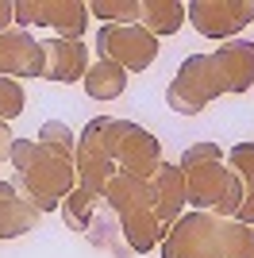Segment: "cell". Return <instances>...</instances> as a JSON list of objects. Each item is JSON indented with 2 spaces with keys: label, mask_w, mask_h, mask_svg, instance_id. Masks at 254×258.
<instances>
[{
  "label": "cell",
  "mask_w": 254,
  "mask_h": 258,
  "mask_svg": "<svg viewBox=\"0 0 254 258\" xmlns=\"http://www.w3.org/2000/svg\"><path fill=\"white\" fill-rule=\"evenodd\" d=\"M16 27V0H0V35Z\"/></svg>",
  "instance_id": "cell-24"
},
{
  "label": "cell",
  "mask_w": 254,
  "mask_h": 258,
  "mask_svg": "<svg viewBox=\"0 0 254 258\" xmlns=\"http://www.w3.org/2000/svg\"><path fill=\"white\" fill-rule=\"evenodd\" d=\"M185 20L216 43H231L254 23V0H189Z\"/></svg>",
  "instance_id": "cell-7"
},
{
  "label": "cell",
  "mask_w": 254,
  "mask_h": 258,
  "mask_svg": "<svg viewBox=\"0 0 254 258\" xmlns=\"http://www.w3.org/2000/svg\"><path fill=\"white\" fill-rule=\"evenodd\" d=\"M235 220H243V224L254 227V189H246V197H243V205H239V216H235Z\"/></svg>",
  "instance_id": "cell-26"
},
{
  "label": "cell",
  "mask_w": 254,
  "mask_h": 258,
  "mask_svg": "<svg viewBox=\"0 0 254 258\" xmlns=\"http://www.w3.org/2000/svg\"><path fill=\"white\" fill-rule=\"evenodd\" d=\"M112 119L116 116H96L85 123V131L77 135V151H74V166H77V189L93 193L96 201L104 197L112 173H116V158H112Z\"/></svg>",
  "instance_id": "cell-4"
},
{
  "label": "cell",
  "mask_w": 254,
  "mask_h": 258,
  "mask_svg": "<svg viewBox=\"0 0 254 258\" xmlns=\"http://www.w3.org/2000/svg\"><path fill=\"white\" fill-rule=\"evenodd\" d=\"M12 147H16V135H12V127L4 123V119H0V162L12 154Z\"/></svg>",
  "instance_id": "cell-25"
},
{
  "label": "cell",
  "mask_w": 254,
  "mask_h": 258,
  "mask_svg": "<svg viewBox=\"0 0 254 258\" xmlns=\"http://www.w3.org/2000/svg\"><path fill=\"white\" fill-rule=\"evenodd\" d=\"M35 139H39L46 151H58V154H66V158H74V151H77V135L66 127L62 119H46Z\"/></svg>",
  "instance_id": "cell-21"
},
{
  "label": "cell",
  "mask_w": 254,
  "mask_h": 258,
  "mask_svg": "<svg viewBox=\"0 0 254 258\" xmlns=\"http://www.w3.org/2000/svg\"><path fill=\"white\" fill-rule=\"evenodd\" d=\"M96 58L116 62L127 74H143L158 58V39L139 23H100L96 31Z\"/></svg>",
  "instance_id": "cell-5"
},
{
  "label": "cell",
  "mask_w": 254,
  "mask_h": 258,
  "mask_svg": "<svg viewBox=\"0 0 254 258\" xmlns=\"http://www.w3.org/2000/svg\"><path fill=\"white\" fill-rule=\"evenodd\" d=\"M23 108H27V93H23V85H20V81H12V77H0V119L12 123Z\"/></svg>",
  "instance_id": "cell-23"
},
{
  "label": "cell",
  "mask_w": 254,
  "mask_h": 258,
  "mask_svg": "<svg viewBox=\"0 0 254 258\" xmlns=\"http://www.w3.org/2000/svg\"><path fill=\"white\" fill-rule=\"evenodd\" d=\"M143 0H93L89 16H96L100 23H139Z\"/></svg>",
  "instance_id": "cell-20"
},
{
  "label": "cell",
  "mask_w": 254,
  "mask_h": 258,
  "mask_svg": "<svg viewBox=\"0 0 254 258\" xmlns=\"http://www.w3.org/2000/svg\"><path fill=\"white\" fill-rule=\"evenodd\" d=\"M89 66H93V58H89V46L81 39H58L54 35L42 43V81H62V85L85 81Z\"/></svg>",
  "instance_id": "cell-13"
},
{
  "label": "cell",
  "mask_w": 254,
  "mask_h": 258,
  "mask_svg": "<svg viewBox=\"0 0 254 258\" xmlns=\"http://www.w3.org/2000/svg\"><path fill=\"white\" fill-rule=\"evenodd\" d=\"M212 81L220 97H239L254 89V39H231L208 54Z\"/></svg>",
  "instance_id": "cell-11"
},
{
  "label": "cell",
  "mask_w": 254,
  "mask_h": 258,
  "mask_svg": "<svg viewBox=\"0 0 254 258\" xmlns=\"http://www.w3.org/2000/svg\"><path fill=\"white\" fill-rule=\"evenodd\" d=\"M100 201L119 216V235H123L131 254H150V250L162 243V227H158V216H154L150 181L116 170Z\"/></svg>",
  "instance_id": "cell-3"
},
{
  "label": "cell",
  "mask_w": 254,
  "mask_h": 258,
  "mask_svg": "<svg viewBox=\"0 0 254 258\" xmlns=\"http://www.w3.org/2000/svg\"><path fill=\"white\" fill-rule=\"evenodd\" d=\"M158 258H223L220 250V220L212 212H189L162 235Z\"/></svg>",
  "instance_id": "cell-6"
},
{
  "label": "cell",
  "mask_w": 254,
  "mask_h": 258,
  "mask_svg": "<svg viewBox=\"0 0 254 258\" xmlns=\"http://www.w3.org/2000/svg\"><path fill=\"white\" fill-rule=\"evenodd\" d=\"M112 158H116L119 173L150 181V173L162 166V143L158 135H150L147 127H139L131 119H112Z\"/></svg>",
  "instance_id": "cell-8"
},
{
  "label": "cell",
  "mask_w": 254,
  "mask_h": 258,
  "mask_svg": "<svg viewBox=\"0 0 254 258\" xmlns=\"http://www.w3.org/2000/svg\"><path fill=\"white\" fill-rule=\"evenodd\" d=\"M139 27H143V31H150L154 39L177 35L181 27H185V4H181V0H143Z\"/></svg>",
  "instance_id": "cell-16"
},
{
  "label": "cell",
  "mask_w": 254,
  "mask_h": 258,
  "mask_svg": "<svg viewBox=\"0 0 254 258\" xmlns=\"http://www.w3.org/2000/svg\"><path fill=\"white\" fill-rule=\"evenodd\" d=\"M85 93H89V100H116L127 93V70H119L116 62H104V58H96L93 66H89V74H85Z\"/></svg>",
  "instance_id": "cell-17"
},
{
  "label": "cell",
  "mask_w": 254,
  "mask_h": 258,
  "mask_svg": "<svg viewBox=\"0 0 254 258\" xmlns=\"http://www.w3.org/2000/svg\"><path fill=\"white\" fill-rule=\"evenodd\" d=\"M181 173H185V189H189V208L197 212H212L220 220H235L239 205H243V181L223 166V151L220 143H193L181 154Z\"/></svg>",
  "instance_id": "cell-2"
},
{
  "label": "cell",
  "mask_w": 254,
  "mask_h": 258,
  "mask_svg": "<svg viewBox=\"0 0 254 258\" xmlns=\"http://www.w3.org/2000/svg\"><path fill=\"white\" fill-rule=\"evenodd\" d=\"M223 166L243 181V189H254V143H235L223 154Z\"/></svg>",
  "instance_id": "cell-22"
},
{
  "label": "cell",
  "mask_w": 254,
  "mask_h": 258,
  "mask_svg": "<svg viewBox=\"0 0 254 258\" xmlns=\"http://www.w3.org/2000/svg\"><path fill=\"white\" fill-rule=\"evenodd\" d=\"M16 27H50L58 39H81L89 31V4L81 0H16Z\"/></svg>",
  "instance_id": "cell-9"
},
{
  "label": "cell",
  "mask_w": 254,
  "mask_h": 258,
  "mask_svg": "<svg viewBox=\"0 0 254 258\" xmlns=\"http://www.w3.org/2000/svg\"><path fill=\"white\" fill-rule=\"evenodd\" d=\"M220 250L223 258H254V227L243 220H220Z\"/></svg>",
  "instance_id": "cell-18"
},
{
  "label": "cell",
  "mask_w": 254,
  "mask_h": 258,
  "mask_svg": "<svg viewBox=\"0 0 254 258\" xmlns=\"http://www.w3.org/2000/svg\"><path fill=\"white\" fill-rule=\"evenodd\" d=\"M8 162H12V170H16L12 185H16L42 216L58 212L62 201L77 189L74 158H66V154H58V151H46L39 139H16Z\"/></svg>",
  "instance_id": "cell-1"
},
{
  "label": "cell",
  "mask_w": 254,
  "mask_h": 258,
  "mask_svg": "<svg viewBox=\"0 0 254 258\" xmlns=\"http://www.w3.org/2000/svg\"><path fill=\"white\" fill-rule=\"evenodd\" d=\"M150 197H154L158 227H162V235H166L169 227L189 212V189H185V173H181L177 162H166V158H162V166L150 173Z\"/></svg>",
  "instance_id": "cell-12"
},
{
  "label": "cell",
  "mask_w": 254,
  "mask_h": 258,
  "mask_svg": "<svg viewBox=\"0 0 254 258\" xmlns=\"http://www.w3.org/2000/svg\"><path fill=\"white\" fill-rule=\"evenodd\" d=\"M42 220V212L27 201V197L16 189L12 181H0V243L16 235H27L35 231V224Z\"/></svg>",
  "instance_id": "cell-15"
},
{
  "label": "cell",
  "mask_w": 254,
  "mask_h": 258,
  "mask_svg": "<svg viewBox=\"0 0 254 258\" xmlns=\"http://www.w3.org/2000/svg\"><path fill=\"white\" fill-rule=\"evenodd\" d=\"M0 77H42V43L31 31L12 27L0 35Z\"/></svg>",
  "instance_id": "cell-14"
},
{
  "label": "cell",
  "mask_w": 254,
  "mask_h": 258,
  "mask_svg": "<svg viewBox=\"0 0 254 258\" xmlns=\"http://www.w3.org/2000/svg\"><path fill=\"white\" fill-rule=\"evenodd\" d=\"M58 212H62L70 231H89V224H93V216H96V197L85 193V189H74V193L62 201Z\"/></svg>",
  "instance_id": "cell-19"
},
{
  "label": "cell",
  "mask_w": 254,
  "mask_h": 258,
  "mask_svg": "<svg viewBox=\"0 0 254 258\" xmlns=\"http://www.w3.org/2000/svg\"><path fill=\"white\" fill-rule=\"evenodd\" d=\"M212 100H220V93H216V81H212L208 54H189V58L177 66V77H173L169 89H166V104L173 108L177 116H197Z\"/></svg>",
  "instance_id": "cell-10"
}]
</instances>
